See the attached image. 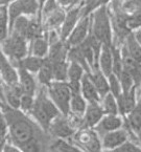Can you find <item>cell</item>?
Returning <instances> with one entry per match:
<instances>
[{
	"instance_id": "cell-43",
	"label": "cell",
	"mask_w": 141,
	"mask_h": 152,
	"mask_svg": "<svg viewBox=\"0 0 141 152\" xmlns=\"http://www.w3.org/2000/svg\"><path fill=\"white\" fill-rule=\"evenodd\" d=\"M14 0H0V7H7Z\"/></svg>"
},
{
	"instance_id": "cell-41",
	"label": "cell",
	"mask_w": 141,
	"mask_h": 152,
	"mask_svg": "<svg viewBox=\"0 0 141 152\" xmlns=\"http://www.w3.org/2000/svg\"><path fill=\"white\" fill-rule=\"evenodd\" d=\"M4 88H5V83L2 80L1 76H0V99L2 100L3 103H4Z\"/></svg>"
},
{
	"instance_id": "cell-17",
	"label": "cell",
	"mask_w": 141,
	"mask_h": 152,
	"mask_svg": "<svg viewBox=\"0 0 141 152\" xmlns=\"http://www.w3.org/2000/svg\"><path fill=\"white\" fill-rule=\"evenodd\" d=\"M82 85H81V94L86 99L88 103H95V102H101V98L97 91L96 87L94 86L93 82L90 79L89 74L86 72L82 78Z\"/></svg>"
},
{
	"instance_id": "cell-11",
	"label": "cell",
	"mask_w": 141,
	"mask_h": 152,
	"mask_svg": "<svg viewBox=\"0 0 141 152\" xmlns=\"http://www.w3.org/2000/svg\"><path fill=\"white\" fill-rule=\"evenodd\" d=\"M101 149L103 150H116L120 145L129 140V131L124 128L107 132L101 135Z\"/></svg>"
},
{
	"instance_id": "cell-37",
	"label": "cell",
	"mask_w": 141,
	"mask_h": 152,
	"mask_svg": "<svg viewBox=\"0 0 141 152\" xmlns=\"http://www.w3.org/2000/svg\"><path fill=\"white\" fill-rule=\"evenodd\" d=\"M122 9L125 13L132 15L141 12V0H123Z\"/></svg>"
},
{
	"instance_id": "cell-16",
	"label": "cell",
	"mask_w": 141,
	"mask_h": 152,
	"mask_svg": "<svg viewBox=\"0 0 141 152\" xmlns=\"http://www.w3.org/2000/svg\"><path fill=\"white\" fill-rule=\"evenodd\" d=\"M70 47L68 46L65 40H60L52 42L49 44V52L46 58H48L52 63L60 62V61H66L68 57V52Z\"/></svg>"
},
{
	"instance_id": "cell-27",
	"label": "cell",
	"mask_w": 141,
	"mask_h": 152,
	"mask_svg": "<svg viewBox=\"0 0 141 152\" xmlns=\"http://www.w3.org/2000/svg\"><path fill=\"white\" fill-rule=\"evenodd\" d=\"M49 151H81L77 146L74 145L71 140L66 139H54L51 144L47 145V149Z\"/></svg>"
},
{
	"instance_id": "cell-3",
	"label": "cell",
	"mask_w": 141,
	"mask_h": 152,
	"mask_svg": "<svg viewBox=\"0 0 141 152\" xmlns=\"http://www.w3.org/2000/svg\"><path fill=\"white\" fill-rule=\"evenodd\" d=\"M91 31L90 33L97 38L103 45L111 46L113 44V27L108 4L101 5L90 14Z\"/></svg>"
},
{
	"instance_id": "cell-6",
	"label": "cell",
	"mask_w": 141,
	"mask_h": 152,
	"mask_svg": "<svg viewBox=\"0 0 141 152\" xmlns=\"http://www.w3.org/2000/svg\"><path fill=\"white\" fill-rule=\"evenodd\" d=\"M74 145L84 151H99L101 149V137L94 128L83 127L75 131L71 137Z\"/></svg>"
},
{
	"instance_id": "cell-48",
	"label": "cell",
	"mask_w": 141,
	"mask_h": 152,
	"mask_svg": "<svg viewBox=\"0 0 141 152\" xmlns=\"http://www.w3.org/2000/svg\"><path fill=\"white\" fill-rule=\"evenodd\" d=\"M3 105H4V103H3V102H2V100H1V99H0V107L2 108V107H3Z\"/></svg>"
},
{
	"instance_id": "cell-33",
	"label": "cell",
	"mask_w": 141,
	"mask_h": 152,
	"mask_svg": "<svg viewBox=\"0 0 141 152\" xmlns=\"http://www.w3.org/2000/svg\"><path fill=\"white\" fill-rule=\"evenodd\" d=\"M108 81H109V91L117 99L122 94V87H121L118 76H116L115 74H111L108 77Z\"/></svg>"
},
{
	"instance_id": "cell-10",
	"label": "cell",
	"mask_w": 141,
	"mask_h": 152,
	"mask_svg": "<svg viewBox=\"0 0 141 152\" xmlns=\"http://www.w3.org/2000/svg\"><path fill=\"white\" fill-rule=\"evenodd\" d=\"M90 26H91L90 15L83 16L77 22L76 26L73 28V31H71L69 37L66 39L68 46H77L81 43H83L88 38V36H89L90 31H91V27Z\"/></svg>"
},
{
	"instance_id": "cell-1",
	"label": "cell",
	"mask_w": 141,
	"mask_h": 152,
	"mask_svg": "<svg viewBox=\"0 0 141 152\" xmlns=\"http://www.w3.org/2000/svg\"><path fill=\"white\" fill-rule=\"evenodd\" d=\"M2 111L7 122V140L17 146L20 151L25 144L39 139V131L43 129L38 124L33 123L26 113L5 104L2 107Z\"/></svg>"
},
{
	"instance_id": "cell-32",
	"label": "cell",
	"mask_w": 141,
	"mask_h": 152,
	"mask_svg": "<svg viewBox=\"0 0 141 152\" xmlns=\"http://www.w3.org/2000/svg\"><path fill=\"white\" fill-rule=\"evenodd\" d=\"M86 74L85 69L82 65L75 62H69L68 67V80L71 82H81L83 76Z\"/></svg>"
},
{
	"instance_id": "cell-24",
	"label": "cell",
	"mask_w": 141,
	"mask_h": 152,
	"mask_svg": "<svg viewBox=\"0 0 141 152\" xmlns=\"http://www.w3.org/2000/svg\"><path fill=\"white\" fill-rule=\"evenodd\" d=\"M43 61H44V58H40V57L28 54L25 58H23L18 63L17 67H22V68L26 69L27 72H31V74L34 75H37L39 70H40L41 66H42Z\"/></svg>"
},
{
	"instance_id": "cell-45",
	"label": "cell",
	"mask_w": 141,
	"mask_h": 152,
	"mask_svg": "<svg viewBox=\"0 0 141 152\" xmlns=\"http://www.w3.org/2000/svg\"><path fill=\"white\" fill-rule=\"evenodd\" d=\"M45 1H46V0H39V5H40V11H41V7H43V4H44ZM40 11H39V13H40Z\"/></svg>"
},
{
	"instance_id": "cell-46",
	"label": "cell",
	"mask_w": 141,
	"mask_h": 152,
	"mask_svg": "<svg viewBox=\"0 0 141 152\" xmlns=\"http://www.w3.org/2000/svg\"><path fill=\"white\" fill-rule=\"evenodd\" d=\"M137 98H138V103L141 104V91H140V94H139V96H137Z\"/></svg>"
},
{
	"instance_id": "cell-20",
	"label": "cell",
	"mask_w": 141,
	"mask_h": 152,
	"mask_svg": "<svg viewBox=\"0 0 141 152\" xmlns=\"http://www.w3.org/2000/svg\"><path fill=\"white\" fill-rule=\"evenodd\" d=\"M65 17H66V10L64 7H60L58 10H56L54 13H51L48 17H46L43 20L45 31H52V29L60 31L63 22L65 20Z\"/></svg>"
},
{
	"instance_id": "cell-4",
	"label": "cell",
	"mask_w": 141,
	"mask_h": 152,
	"mask_svg": "<svg viewBox=\"0 0 141 152\" xmlns=\"http://www.w3.org/2000/svg\"><path fill=\"white\" fill-rule=\"evenodd\" d=\"M0 46L12 64L16 67L29 53V42L24 37L15 33H9L7 38L1 43Z\"/></svg>"
},
{
	"instance_id": "cell-30",
	"label": "cell",
	"mask_w": 141,
	"mask_h": 152,
	"mask_svg": "<svg viewBox=\"0 0 141 152\" xmlns=\"http://www.w3.org/2000/svg\"><path fill=\"white\" fill-rule=\"evenodd\" d=\"M101 104L105 111V114H119L117 100L110 91L101 98Z\"/></svg>"
},
{
	"instance_id": "cell-40",
	"label": "cell",
	"mask_w": 141,
	"mask_h": 152,
	"mask_svg": "<svg viewBox=\"0 0 141 152\" xmlns=\"http://www.w3.org/2000/svg\"><path fill=\"white\" fill-rule=\"evenodd\" d=\"M58 3L60 4L61 7H64L65 10H68L69 7L75 5V1L74 0H56Z\"/></svg>"
},
{
	"instance_id": "cell-25",
	"label": "cell",
	"mask_w": 141,
	"mask_h": 152,
	"mask_svg": "<svg viewBox=\"0 0 141 152\" xmlns=\"http://www.w3.org/2000/svg\"><path fill=\"white\" fill-rule=\"evenodd\" d=\"M88 102L83 96L81 92H73L71 96V101H70V112L76 115L83 116L87 109Z\"/></svg>"
},
{
	"instance_id": "cell-19",
	"label": "cell",
	"mask_w": 141,
	"mask_h": 152,
	"mask_svg": "<svg viewBox=\"0 0 141 152\" xmlns=\"http://www.w3.org/2000/svg\"><path fill=\"white\" fill-rule=\"evenodd\" d=\"M91 81L93 82L94 86L96 87L101 98L105 96L109 92V81L108 77L99 69L98 67H93L91 72H89Z\"/></svg>"
},
{
	"instance_id": "cell-28",
	"label": "cell",
	"mask_w": 141,
	"mask_h": 152,
	"mask_svg": "<svg viewBox=\"0 0 141 152\" xmlns=\"http://www.w3.org/2000/svg\"><path fill=\"white\" fill-rule=\"evenodd\" d=\"M67 60L69 61V62H75V63H78L80 65H82L87 74H89V72H91V68H90L89 64H88L87 60L85 59V57H84L83 53H82L81 48H80L78 45L77 46L70 47L69 52H68Z\"/></svg>"
},
{
	"instance_id": "cell-47",
	"label": "cell",
	"mask_w": 141,
	"mask_h": 152,
	"mask_svg": "<svg viewBox=\"0 0 141 152\" xmlns=\"http://www.w3.org/2000/svg\"><path fill=\"white\" fill-rule=\"evenodd\" d=\"M74 1H75V4H77V3H81V2H85V0H74Z\"/></svg>"
},
{
	"instance_id": "cell-36",
	"label": "cell",
	"mask_w": 141,
	"mask_h": 152,
	"mask_svg": "<svg viewBox=\"0 0 141 152\" xmlns=\"http://www.w3.org/2000/svg\"><path fill=\"white\" fill-rule=\"evenodd\" d=\"M35 98L36 96L28 94H23L20 99V110L24 113L28 114L30 110L33 109V106L35 104Z\"/></svg>"
},
{
	"instance_id": "cell-21",
	"label": "cell",
	"mask_w": 141,
	"mask_h": 152,
	"mask_svg": "<svg viewBox=\"0 0 141 152\" xmlns=\"http://www.w3.org/2000/svg\"><path fill=\"white\" fill-rule=\"evenodd\" d=\"M111 46L103 45V48H101V55L98 58V68L107 77L113 74V54Z\"/></svg>"
},
{
	"instance_id": "cell-2",
	"label": "cell",
	"mask_w": 141,
	"mask_h": 152,
	"mask_svg": "<svg viewBox=\"0 0 141 152\" xmlns=\"http://www.w3.org/2000/svg\"><path fill=\"white\" fill-rule=\"evenodd\" d=\"M28 114L33 116L36 123L47 133L50 123L62 113L54 103V101L50 99L47 88L45 86H40V89L38 90L35 98L33 109Z\"/></svg>"
},
{
	"instance_id": "cell-26",
	"label": "cell",
	"mask_w": 141,
	"mask_h": 152,
	"mask_svg": "<svg viewBox=\"0 0 141 152\" xmlns=\"http://www.w3.org/2000/svg\"><path fill=\"white\" fill-rule=\"evenodd\" d=\"M122 46L127 49V52L130 54V56H132L135 60L141 63V45L136 41L132 31L127 36Z\"/></svg>"
},
{
	"instance_id": "cell-14",
	"label": "cell",
	"mask_w": 141,
	"mask_h": 152,
	"mask_svg": "<svg viewBox=\"0 0 141 152\" xmlns=\"http://www.w3.org/2000/svg\"><path fill=\"white\" fill-rule=\"evenodd\" d=\"M18 68V75H19V84L21 85L24 94H33L36 96L38 92V81H37L36 75L31 74V72H27L26 69L22 68V67H17Z\"/></svg>"
},
{
	"instance_id": "cell-9",
	"label": "cell",
	"mask_w": 141,
	"mask_h": 152,
	"mask_svg": "<svg viewBox=\"0 0 141 152\" xmlns=\"http://www.w3.org/2000/svg\"><path fill=\"white\" fill-rule=\"evenodd\" d=\"M85 4V2L77 3V4L73 5V7H69L68 10H66V17L65 20L63 22L62 26L60 28V36L62 38V40H65L69 37V35L71 34V31H73V28L76 26L77 22L80 21V19L83 17V7Z\"/></svg>"
},
{
	"instance_id": "cell-5",
	"label": "cell",
	"mask_w": 141,
	"mask_h": 152,
	"mask_svg": "<svg viewBox=\"0 0 141 152\" xmlns=\"http://www.w3.org/2000/svg\"><path fill=\"white\" fill-rule=\"evenodd\" d=\"M46 88L50 99L54 101L61 113L67 116L70 112V101L72 96V91L68 85V82L54 81Z\"/></svg>"
},
{
	"instance_id": "cell-34",
	"label": "cell",
	"mask_w": 141,
	"mask_h": 152,
	"mask_svg": "<svg viewBox=\"0 0 141 152\" xmlns=\"http://www.w3.org/2000/svg\"><path fill=\"white\" fill-rule=\"evenodd\" d=\"M119 81H120L121 87H122V92H128L132 90L134 87H136L133 77L129 74L127 70L123 69L122 72L118 76Z\"/></svg>"
},
{
	"instance_id": "cell-31",
	"label": "cell",
	"mask_w": 141,
	"mask_h": 152,
	"mask_svg": "<svg viewBox=\"0 0 141 152\" xmlns=\"http://www.w3.org/2000/svg\"><path fill=\"white\" fill-rule=\"evenodd\" d=\"M9 35L7 7H0V45Z\"/></svg>"
},
{
	"instance_id": "cell-8",
	"label": "cell",
	"mask_w": 141,
	"mask_h": 152,
	"mask_svg": "<svg viewBox=\"0 0 141 152\" xmlns=\"http://www.w3.org/2000/svg\"><path fill=\"white\" fill-rule=\"evenodd\" d=\"M76 129L71 125L66 115H59L50 123L47 133L50 134L54 139H66L71 140Z\"/></svg>"
},
{
	"instance_id": "cell-13",
	"label": "cell",
	"mask_w": 141,
	"mask_h": 152,
	"mask_svg": "<svg viewBox=\"0 0 141 152\" xmlns=\"http://www.w3.org/2000/svg\"><path fill=\"white\" fill-rule=\"evenodd\" d=\"M103 115H105V111L101 107V102L88 103L87 109L83 115L84 127L94 128L99 123Z\"/></svg>"
},
{
	"instance_id": "cell-7",
	"label": "cell",
	"mask_w": 141,
	"mask_h": 152,
	"mask_svg": "<svg viewBox=\"0 0 141 152\" xmlns=\"http://www.w3.org/2000/svg\"><path fill=\"white\" fill-rule=\"evenodd\" d=\"M39 11H40L39 0H14L13 2L7 5L9 29L17 18L21 16H29V17L38 16Z\"/></svg>"
},
{
	"instance_id": "cell-23",
	"label": "cell",
	"mask_w": 141,
	"mask_h": 152,
	"mask_svg": "<svg viewBox=\"0 0 141 152\" xmlns=\"http://www.w3.org/2000/svg\"><path fill=\"white\" fill-rule=\"evenodd\" d=\"M37 81L40 84V86H47L50 83L54 82V72H52V62L48 58H44L43 64L41 66L40 70L36 75Z\"/></svg>"
},
{
	"instance_id": "cell-44",
	"label": "cell",
	"mask_w": 141,
	"mask_h": 152,
	"mask_svg": "<svg viewBox=\"0 0 141 152\" xmlns=\"http://www.w3.org/2000/svg\"><path fill=\"white\" fill-rule=\"evenodd\" d=\"M135 135H136V137H137V141H138L139 143H140V145H141V129L139 130V131L137 132Z\"/></svg>"
},
{
	"instance_id": "cell-18",
	"label": "cell",
	"mask_w": 141,
	"mask_h": 152,
	"mask_svg": "<svg viewBox=\"0 0 141 152\" xmlns=\"http://www.w3.org/2000/svg\"><path fill=\"white\" fill-rule=\"evenodd\" d=\"M48 52H49V41L47 38L46 31L43 36L29 41V55H34L40 58H46Z\"/></svg>"
},
{
	"instance_id": "cell-35",
	"label": "cell",
	"mask_w": 141,
	"mask_h": 152,
	"mask_svg": "<svg viewBox=\"0 0 141 152\" xmlns=\"http://www.w3.org/2000/svg\"><path fill=\"white\" fill-rule=\"evenodd\" d=\"M59 7H60V4L58 3L56 0H46L44 4H43V7H41V11L38 16L42 20H44L46 17H48L50 14L54 13Z\"/></svg>"
},
{
	"instance_id": "cell-22",
	"label": "cell",
	"mask_w": 141,
	"mask_h": 152,
	"mask_svg": "<svg viewBox=\"0 0 141 152\" xmlns=\"http://www.w3.org/2000/svg\"><path fill=\"white\" fill-rule=\"evenodd\" d=\"M124 116V124L127 125L125 129L129 132H134L136 134L141 129V104L138 103Z\"/></svg>"
},
{
	"instance_id": "cell-12",
	"label": "cell",
	"mask_w": 141,
	"mask_h": 152,
	"mask_svg": "<svg viewBox=\"0 0 141 152\" xmlns=\"http://www.w3.org/2000/svg\"><path fill=\"white\" fill-rule=\"evenodd\" d=\"M124 126V120L120 114H105L94 129L99 135H103L107 132L120 129Z\"/></svg>"
},
{
	"instance_id": "cell-42",
	"label": "cell",
	"mask_w": 141,
	"mask_h": 152,
	"mask_svg": "<svg viewBox=\"0 0 141 152\" xmlns=\"http://www.w3.org/2000/svg\"><path fill=\"white\" fill-rule=\"evenodd\" d=\"M133 35H134V37H135V39H136L137 42L141 45V28L135 29V31H133Z\"/></svg>"
},
{
	"instance_id": "cell-38",
	"label": "cell",
	"mask_w": 141,
	"mask_h": 152,
	"mask_svg": "<svg viewBox=\"0 0 141 152\" xmlns=\"http://www.w3.org/2000/svg\"><path fill=\"white\" fill-rule=\"evenodd\" d=\"M127 24H128V27L131 31L141 28V12L140 13L132 14V15L129 16Z\"/></svg>"
},
{
	"instance_id": "cell-29",
	"label": "cell",
	"mask_w": 141,
	"mask_h": 152,
	"mask_svg": "<svg viewBox=\"0 0 141 152\" xmlns=\"http://www.w3.org/2000/svg\"><path fill=\"white\" fill-rule=\"evenodd\" d=\"M68 67H69V61L68 60L52 63L54 81H59V82H67V80H68Z\"/></svg>"
},
{
	"instance_id": "cell-39",
	"label": "cell",
	"mask_w": 141,
	"mask_h": 152,
	"mask_svg": "<svg viewBox=\"0 0 141 152\" xmlns=\"http://www.w3.org/2000/svg\"><path fill=\"white\" fill-rule=\"evenodd\" d=\"M115 151H119V152H122V151H141V145L139 144L135 143V142H132L130 140L128 141H125L122 145H120L118 148H116Z\"/></svg>"
},
{
	"instance_id": "cell-15",
	"label": "cell",
	"mask_w": 141,
	"mask_h": 152,
	"mask_svg": "<svg viewBox=\"0 0 141 152\" xmlns=\"http://www.w3.org/2000/svg\"><path fill=\"white\" fill-rule=\"evenodd\" d=\"M116 100L117 104H118L119 114L124 116L125 114H128L138 104L137 87H134L132 90H130L128 92H122Z\"/></svg>"
}]
</instances>
